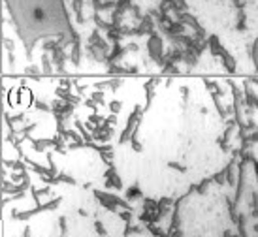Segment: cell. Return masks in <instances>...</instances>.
I'll use <instances>...</instances> for the list:
<instances>
[{
    "label": "cell",
    "mask_w": 258,
    "mask_h": 237,
    "mask_svg": "<svg viewBox=\"0 0 258 237\" xmlns=\"http://www.w3.org/2000/svg\"><path fill=\"white\" fill-rule=\"evenodd\" d=\"M23 38L58 34L64 23L60 0H8Z\"/></svg>",
    "instance_id": "obj_1"
},
{
    "label": "cell",
    "mask_w": 258,
    "mask_h": 237,
    "mask_svg": "<svg viewBox=\"0 0 258 237\" xmlns=\"http://www.w3.org/2000/svg\"><path fill=\"white\" fill-rule=\"evenodd\" d=\"M251 58H252V64H254V70L258 72V40H254V42H252Z\"/></svg>",
    "instance_id": "obj_2"
}]
</instances>
